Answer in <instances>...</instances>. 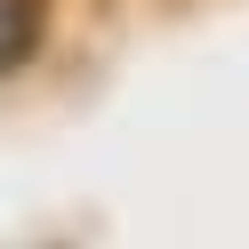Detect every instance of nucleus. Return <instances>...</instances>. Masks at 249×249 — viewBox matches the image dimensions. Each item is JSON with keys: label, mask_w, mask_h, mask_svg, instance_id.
<instances>
[{"label": "nucleus", "mask_w": 249, "mask_h": 249, "mask_svg": "<svg viewBox=\"0 0 249 249\" xmlns=\"http://www.w3.org/2000/svg\"><path fill=\"white\" fill-rule=\"evenodd\" d=\"M40 17H49V0H0V81L40 49Z\"/></svg>", "instance_id": "1"}]
</instances>
